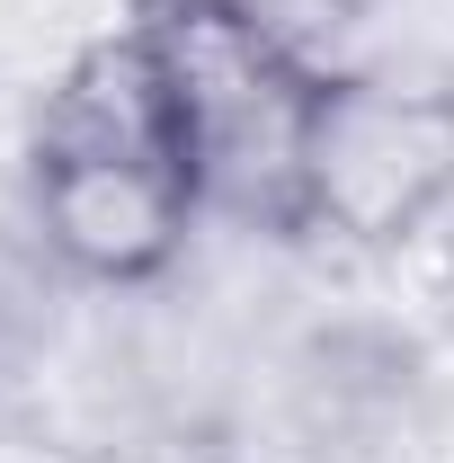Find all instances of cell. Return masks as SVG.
I'll use <instances>...</instances> for the list:
<instances>
[{
  "label": "cell",
  "instance_id": "7a4b0ae2",
  "mask_svg": "<svg viewBox=\"0 0 454 463\" xmlns=\"http://www.w3.org/2000/svg\"><path fill=\"white\" fill-rule=\"evenodd\" d=\"M152 45L178 80L205 196L268 214V223H312L321 152L339 125V80L294 62V45L232 0H170L152 18Z\"/></svg>",
  "mask_w": 454,
  "mask_h": 463
},
{
  "label": "cell",
  "instance_id": "6da1fadb",
  "mask_svg": "<svg viewBox=\"0 0 454 463\" xmlns=\"http://www.w3.org/2000/svg\"><path fill=\"white\" fill-rule=\"evenodd\" d=\"M196 205H205V178H196L178 80L152 27L90 45L36 116L45 241L90 277H143L178 250Z\"/></svg>",
  "mask_w": 454,
  "mask_h": 463
}]
</instances>
